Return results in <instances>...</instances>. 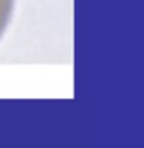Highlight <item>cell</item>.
Returning a JSON list of instances; mask_svg holds the SVG:
<instances>
[{
    "mask_svg": "<svg viewBox=\"0 0 144 148\" xmlns=\"http://www.w3.org/2000/svg\"><path fill=\"white\" fill-rule=\"evenodd\" d=\"M14 3H16V0H0V39L5 34L8 23L11 20V16L14 11Z\"/></svg>",
    "mask_w": 144,
    "mask_h": 148,
    "instance_id": "6da1fadb",
    "label": "cell"
}]
</instances>
